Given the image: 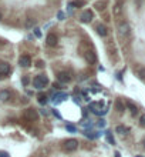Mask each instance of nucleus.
<instances>
[{"instance_id": "obj_6", "label": "nucleus", "mask_w": 145, "mask_h": 157, "mask_svg": "<svg viewBox=\"0 0 145 157\" xmlns=\"http://www.w3.org/2000/svg\"><path fill=\"white\" fill-rule=\"evenodd\" d=\"M84 57H85V60H87L90 64L97 63V54H95L93 50H87V51L84 53Z\"/></svg>"}, {"instance_id": "obj_28", "label": "nucleus", "mask_w": 145, "mask_h": 157, "mask_svg": "<svg viewBox=\"0 0 145 157\" xmlns=\"http://www.w3.org/2000/svg\"><path fill=\"white\" fill-rule=\"evenodd\" d=\"M43 66H44V62L38 60V62H37V67H43Z\"/></svg>"}, {"instance_id": "obj_25", "label": "nucleus", "mask_w": 145, "mask_h": 157, "mask_svg": "<svg viewBox=\"0 0 145 157\" xmlns=\"http://www.w3.org/2000/svg\"><path fill=\"white\" fill-rule=\"evenodd\" d=\"M114 13H115V14H119V13H121V6H119V4H117V6H115Z\"/></svg>"}, {"instance_id": "obj_19", "label": "nucleus", "mask_w": 145, "mask_h": 157, "mask_svg": "<svg viewBox=\"0 0 145 157\" xmlns=\"http://www.w3.org/2000/svg\"><path fill=\"white\" fill-rule=\"evenodd\" d=\"M48 100H47V96L46 94H38V103L40 104H46Z\"/></svg>"}, {"instance_id": "obj_1", "label": "nucleus", "mask_w": 145, "mask_h": 157, "mask_svg": "<svg viewBox=\"0 0 145 157\" xmlns=\"http://www.w3.org/2000/svg\"><path fill=\"white\" fill-rule=\"evenodd\" d=\"M48 83L50 81H48V77L46 74H38V76H36V77L33 78V86L36 89H44Z\"/></svg>"}, {"instance_id": "obj_20", "label": "nucleus", "mask_w": 145, "mask_h": 157, "mask_svg": "<svg viewBox=\"0 0 145 157\" xmlns=\"http://www.w3.org/2000/svg\"><path fill=\"white\" fill-rule=\"evenodd\" d=\"M107 140L109 141V144H115V140H114V137L111 136V133H109V131H107Z\"/></svg>"}, {"instance_id": "obj_27", "label": "nucleus", "mask_w": 145, "mask_h": 157, "mask_svg": "<svg viewBox=\"0 0 145 157\" xmlns=\"http://www.w3.org/2000/svg\"><path fill=\"white\" fill-rule=\"evenodd\" d=\"M34 35H36L37 37H41V32H40V29H34Z\"/></svg>"}, {"instance_id": "obj_14", "label": "nucleus", "mask_w": 145, "mask_h": 157, "mask_svg": "<svg viewBox=\"0 0 145 157\" xmlns=\"http://www.w3.org/2000/svg\"><path fill=\"white\" fill-rule=\"evenodd\" d=\"M115 109H117L119 113H122V112L125 110V104H124L121 100H117V102H115Z\"/></svg>"}, {"instance_id": "obj_18", "label": "nucleus", "mask_w": 145, "mask_h": 157, "mask_svg": "<svg viewBox=\"0 0 145 157\" xmlns=\"http://www.w3.org/2000/svg\"><path fill=\"white\" fill-rule=\"evenodd\" d=\"M94 6H95V9H97V10H104V9H105V6H107V3H105V1H97Z\"/></svg>"}, {"instance_id": "obj_17", "label": "nucleus", "mask_w": 145, "mask_h": 157, "mask_svg": "<svg viewBox=\"0 0 145 157\" xmlns=\"http://www.w3.org/2000/svg\"><path fill=\"white\" fill-rule=\"evenodd\" d=\"M84 4H85V1H84V0H75V1L70 3V6H71V7H81V6H84Z\"/></svg>"}, {"instance_id": "obj_11", "label": "nucleus", "mask_w": 145, "mask_h": 157, "mask_svg": "<svg viewBox=\"0 0 145 157\" xmlns=\"http://www.w3.org/2000/svg\"><path fill=\"white\" fill-rule=\"evenodd\" d=\"M95 30H97V33L101 36V37H105L107 36V33H108V30H107V27H105V24H97V27H95Z\"/></svg>"}, {"instance_id": "obj_29", "label": "nucleus", "mask_w": 145, "mask_h": 157, "mask_svg": "<svg viewBox=\"0 0 145 157\" xmlns=\"http://www.w3.org/2000/svg\"><path fill=\"white\" fill-rule=\"evenodd\" d=\"M98 126H100V127H104V126H105V121H104V120H100V121H98Z\"/></svg>"}, {"instance_id": "obj_33", "label": "nucleus", "mask_w": 145, "mask_h": 157, "mask_svg": "<svg viewBox=\"0 0 145 157\" xmlns=\"http://www.w3.org/2000/svg\"><path fill=\"white\" fill-rule=\"evenodd\" d=\"M0 20H1V13H0Z\"/></svg>"}, {"instance_id": "obj_16", "label": "nucleus", "mask_w": 145, "mask_h": 157, "mask_svg": "<svg viewBox=\"0 0 145 157\" xmlns=\"http://www.w3.org/2000/svg\"><path fill=\"white\" fill-rule=\"evenodd\" d=\"M137 76L141 78V80L145 81V67H140V69L137 70Z\"/></svg>"}, {"instance_id": "obj_3", "label": "nucleus", "mask_w": 145, "mask_h": 157, "mask_svg": "<svg viewBox=\"0 0 145 157\" xmlns=\"http://www.w3.org/2000/svg\"><path fill=\"white\" fill-rule=\"evenodd\" d=\"M63 149H64L67 153L75 152V150L78 149V140H75V139H67V140L63 143Z\"/></svg>"}, {"instance_id": "obj_21", "label": "nucleus", "mask_w": 145, "mask_h": 157, "mask_svg": "<svg viewBox=\"0 0 145 157\" xmlns=\"http://www.w3.org/2000/svg\"><path fill=\"white\" fill-rule=\"evenodd\" d=\"M66 97H67L66 93H57V94L54 96V99H60V100H63V99H66Z\"/></svg>"}, {"instance_id": "obj_13", "label": "nucleus", "mask_w": 145, "mask_h": 157, "mask_svg": "<svg viewBox=\"0 0 145 157\" xmlns=\"http://www.w3.org/2000/svg\"><path fill=\"white\" fill-rule=\"evenodd\" d=\"M125 106H127V107H128V109L131 110V113H132V116H135V114L138 113V107H137V106H135V104H134L132 102H130V100H127V102H125Z\"/></svg>"}, {"instance_id": "obj_10", "label": "nucleus", "mask_w": 145, "mask_h": 157, "mask_svg": "<svg viewBox=\"0 0 145 157\" xmlns=\"http://www.w3.org/2000/svg\"><path fill=\"white\" fill-rule=\"evenodd\" d=\"M46 43H47L48 46H51V47H53V46H56V44L58 43V37H57L54 33H48V35H47V37H46Z\"/></svg>"}, {"instance_id": "obj_23", "label": "nucleus", "mask_w": 145, "mask_h": 157, "mask_svg": "<svg viewBox=\"0 0 145 157\" xmlns=\"http://www.w3.org/2000/svg\"><path fill=\"white\" fill-rule=\"evenodd\" d=\"M29 81H30V77H29V76H24V77L21 78V83H23L24 86H27V84H29Z\"/></svg>"}, {"instance_id": "obj_30", "label": "nucleus", "mask_w": 145, "mask_h": 157, "mask_svg": "<svg viewBox=\"0 0 145 157\" xmlns=\"http://www.w3.org/2000/svg\"><path fill=\"white\" fill-rule=\"evenodd\" d=\"M58 19H60V20H63V19H64V14H63V12H60V13H58Z\"/></svg>"}, {"instance_id": "obj_24", "label": "nucleus", "mask_w": 145, "mask_h": 157, "mask_svg": "<svg viewBox=\"0 0 145 157\" xmlns=\"http://www.w3.org/2000/svg\"><path fill=\"white\" fill-rule=\"evenodd\" d=\"M140 126H141V127H145V114H142V116L140 117Z\"/></svg>"}, {"instance_id": "obj_26", "label": "nucleus", "mask_w": 145, "mask_h": 157, "mask_svg": "<svg viewBox=\"0 0 145 157\" xmlns=\"http://www.w3.org/2000/svg\"><path fill=\"white\" fill-rule=\"evenodd\" d=\"M53 114H54V116H56V117H57V118H63V117H61V114H60V113H58V112H57L56 109L53 110Z\"/></svg>"}, {"instance_id": "obj_7", "label": "nucleus", "mask_w": 145, "mask_h": 157, "mask_svg": "<svg viewBox=\"0 0 145 157\" xmlns=\"http://www.w3.org/2000/svg\"><path fill=\"white\" fill-rule=\"evenodd\" d=\"M19 64H20L21 67H29V66L32 64V57H30L29 54H23V56H20V59H19Z\"/></svg>"}, {"instance_id": "obj_8", "label": "nucleus", "mask_w": 145, "mask_h": 157, "mask_svg": "<svg viewBox=\"0 0 145 157\" xmlns=\"http://www.w3.org/2000/svg\"><path fill=\"white\" fill-rule=\"evenodd\" d=\"M57 80H58L60 83H70V81H71V76H70V73H67V72H60V73L57 74Z\"/></svg>"}, {"instance_id": "obj_22", "label": "nucleus", "mask_w": 145, "mask_h": 157, "mask_svg": "<svg viewBox=\"0 0 145 157\" xmlns=\"http://www.w3.org/2000/svg\"><path fill=\"white\" fill-rule=\"evenodd\" d=\"M66 129H67L68 131H71V133H75V130H77V129L72 126V124H67V126H66Z\"/></svg>"}, {"instance_id": "obj_2", "label": "nucleus", "mask_w": 145, "mask_h": 157, "mask_svg": "<svg viewBox=\"0 0 145 157\" xmlns=\"http://www.w3.org/2000/svg\"><path fill=\"white\" fill-rule=\"evenodd\" d=\"M21 116H23L24 120H29V121H37V120H38V113H37L36 109H33V107L26 109Z\"/></svg>"}, {"instance_id": "obj_34", "label": "nucleus", "mask_w": 145, "mask_h": 157, "mask_svg": "<svg viewBox=\"0 0 145 157\" xmlns=\"http://www.w3.org/2000/svg\"><path fill=\"white\" fill-rule=\"evenodd\" d=\"M137 157H140V156H137Z\"/></svg>"}, {"instance_id": "obj_12", "label": "nucleus", "mask_w": 145, "mask_h": 157, "mask_svg": "<svg viewBox=\"0 0 145 157\" xmlns=\"http://www.w3.org/2000/svg\"><path fill=\"white\" fill-rule=\"evenodd\" d=\"M10 91L9 90H0V102H3V103H6V102H9L10 100Z\"/></svg>"}, {"instance_id": "obj_31", "label": "nucleus", "mask_w": 145, "mask_h": 157, "mask_svg": "<svg viewBox=\"0 0 145 157\" xmlns=\"http://www.w3.org/2000/svg\"><path fill=\"white\" fill-rule=\"evenodd\" d=\"M114 156H115V157H121V154H119L118 152H115V154H114Z\"/></svg>"}, {"instance_id": "obj_5", "label": "nucleus", "mask_w": 145, "mask_h": 157, "mask_svg": "<svg viewBox=\"0 0 145 157\" xmlns=\"http://www.w3.org/2000/svg\"><path fill=\"white\" fill-rule=\"evenodd\" d=\"M93 17H94V13L91 10H84L81 13V16H80V19H81L83 23H90L93 20Z\"/></svg>"}, {"instance_id": "obj_32", "label": "nucleus", "mask_w": 145, "mask_h": 157, "mask_svg": "<svg viewBox=\"0 0 145 157\" xmlns=\"http://www.w3.org/2000/svg\"><path fill=\"white\" fill-rule=\"evenodd\" d=\"M142 144H144V147H145V139H144V141H142Z\"/></svg>"}, {"instance_id": "obj_4", "label": "nucleus", "mask_w": 145, "mask_h": 157, "mask_svg": "<svg viewBox=\"0 0 145 157\" xmlns=\"http://www.w3.org/2000/svg\"><path fill=\"white\" fill-rule=\"evenodd\" d=\"M130 32H131V27H130V24H128L127 22L119 23V26H118V33H119V36L127 37V36L130 35Z\"/></svg>"}, {"instance_id": "obj_9", "label": "nucleus", "mask_w": 145, "mask_h": 157, "mask_svg": "<svg viewBox=\"0 0 145 157\" xmlns=\"http://www.w3.org/2000/svg\"><path fill=\"white\" fill-rule=\"evenodd\" d=\"M11 67L7 62H0V76H7L10 73Z\"/></svg>"}, {"instance_id": "obj_15", "label": "nucleus", "mask_w": 145, "mask_h": 157, "mask_svg": "<svg viewBox=\"0 0 145 157\" xmlns=\"http://www.w3.org/2000/svg\"><path fill=\"white\" fill-rule=\"evenodd\" d=\"M115 131L119 133V134H127L128 133V127H125V126H117L115 127Z\"/></svg>"}]
</instances>
